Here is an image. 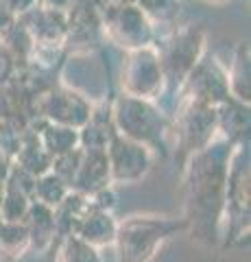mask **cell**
I'll return each mask as SVG.
<instances>
[{
  "instance_id": "cell-1",
  "label": "cell",
  "mask_w": 251,
  "mask_h": 262,
  "mask_svg": "<svg viewBox=\"0 0 251 262\" xmlns=\"http://www.w3.org/2000/svg\"><path fill=\"white\" fill-rule=\"evenodd\" d=\"M236 144L223 138L188 155L184 175V221L192 238L216 247L221 243V225L225 212L230 164Z\"/></svg>"
},
{
  "instance_id": "cell-2",
  "label": "cell",
  "mask_w": 251,
  "mask_h": 262,
  "mask_svg": "<svg viewBox=\"0 0 251 262\" xmlns=\"http://www.w3.org/2000/svg\"><path fill=\"white\" fill-rule=\"evenodd\" d=\"M184 232H188L184 219L159 214L127 216L118 221L111 245L116 249V262H151L168 241Z\"/></svg>"
},
{
  "instance_id": "cell-3",
  "label": "cell",
  "mask_w": 251,
  "mask_h": 262,
  "mask_svg": "<svg viewBox=\"0 0 251 262\" xmlns=\"http://www.w3.org/2000/svg\"><path fill=\"white\" fill-rule=\"evenodd\" d=\"M109 116L118 136L140 142L153 153L166 149V136L171 134L168 120L153 101L120 94L111 103Z\"/></svg>"
},
{
  "instance_id": "cell-4",
  "label": "cell",
  "mask_w": 251,
  "mask_h": 262,
  "mask_svg": "<svg viewBox=\"0 0 251 262\" xmlns=\"http://www.w3.org/2000/svg\"><path fill=\"white\" fill-rule=\"evenodd\" d=\"M249 151L245 144L234 149L227 192H225V212L221 225V241L225 245H234L249 234Z\"/></svg>"
},
{
  "instance_id": "cell-5",
  "label": "cell",
  "mask_w": 251,
  "mask_h": 262,
  "mask_svg": "<svg viewBox=\"0 0 251 262\" xmlns=\"http://www.w3.org/2000/svg\"><path fill=\"white\" fill-rule=\"evenodd\" d=\"M206 31L201 27L188 24L175 31L166 39L162 48H157L162 72H164V85L179 90L197 63L206 57Z\"/></svg>"
},
{
  "instance_id": "cell-6",
  "label": "cell",
  "mask_w": 251,
  "mask_h": 262,
  "mask_svg": "<svg viewBox=\"0 0 251 262\" xmlns=\"http://www.w3.org/2000/svg\"><path fill=\"white\" fill-rule=\"evenodd\" d=\"M103 35L131 53L153 46L155 29L135 3H109L103 11Z\"/></svg>"
},
{
  "instance_id": "cell-7",
  "label": "cell",
  "mask_w": 251,
  "mask_h": 262,
  "mask_svg": "<svg viewBox=\"0 0 251 262\" xmlns=\"http://www.w3.org/2000/svg\"><path fill=\"white\" fill-rule=\"evenodd\" d=\"M31 98L35 103L33 114L39 120L72 127V129H81L92 118V112H94L92 103L83 94L66 85H57V88L51 85L44 92H39Z\"/></svg>"
},
{
  "instance_id": "cell-8",
  "label": "cell",
  "mask_w": 251,
  "mask_h": 262,
  "mask_svg": "<svg viewBox=\"0 0 251 262\" xmlns=\"http://www.w3.org/2000/svg\"><path fill=\"white\" fill-rule=\"evenodd\" d=\"M120 85H123V94L127 96H135L142 101L159 98L166 85L155 44L127 53L123 72H120Z\"/></svg>"
},
{
  "instance_id": "cell-9",
  "label": "cell",
  "mask_w": 251,
  "mask_h": 262,
  "mask_svg": "<svg viewBox=\"0 0 251 262\" xmlns=\"http://www.w3.org/2000/svg\"><path fill=\"white\" fill-rule=\"evenodd\" d=\"M175 144L184 153H197L212 144L218 138V120L216 107L199 105L192 101H181L173 122Z\"/></svg>"
},
{
  "instance_id": "cell-10",
  "label": "cell",
  "mask_w": 251,
  "mask_h": 262,
  "mask_svg": "<svg viewBox=\"0 0 251 262\" xmlns=\"http://www.w3.org/2000/svg\"><path fill=\"white\" fill-rule=\"evenodd\" d=\"M105 155H107L109 164L111 186H129L142 182L149 175L153 160H155V153L151 149L118 134L111 138V142L105 149Z\"/></svg>"
},
{
  "instance_id": "cell-11",
  "label": "cell",
  "mask_w": 251,
  "mask_h": 262,
  "mask_svg": "<svg viewBox=\"0 0 251 262\" xmlns=\"http://www.w3.org/2000/svg\"><path fill=\"white\" fill-rule=\"evenodd\" d=\"M181 101H192L199 105H208V107H218L225 103L230 96L227 88V75H225V66L216 57H203L197 68H194L188 79L184 81L179 88Z\"/></svg>"
},
{
  "instance_id": "cell-12",
  "label": "cell",
  "mask_w": 251,
  "mask_h": 262,
  "mask_svg": "<svg viewBox=\"0 0 251 262\" xmlns=\"http://www.w3.org/2000/svg\"><path fill=\"white\" fill-rule=\"evenodd\" d=\"M20 24L29 31L39 48H63L68 35V13L61 9L39 5L29 13L20 15Z\"/></svg>"
},
{
  "instance_id": "cell-13",
  "label": "cell",
  "mask_w": 251,
  "mask_h": 262,
  "mask_svg": "<svg viewBox=\"0 0 251 262\" xmlns=\"http://www.w3.org/2000/svg\"><path fill=\"white\" fill-rule=\"evenodd\" d=\"M87 199H90V196H87ZM116 229H118V221L114 216V212L96 210L90 201V208L79 219V223L72 229V234L101 251L103 247H111V245H114Z\"/></svg>"
},
{
  "instance_id": "cell-14",
  "label": "cell",
  "mask_w": 251,
  "mask_h": 262,
  "mask_svg": "<svg viewBox=\"0 0 251 262\" xmlns=\"http://www.w3.org/2000/svg\"><path fill=\"white\" fill-rule=\"evenodd\" d=\"M81 164L77 168V175L70 184L72 192H79L83 196H90L99 192L101 188L111 186L109 179V164L105 151H85L81 149Z\"/></svg>"
},
{
  "instance_id": "cell-15",
  "label": "cell",
  "mask_w": 251,
  "mask_h": 262,
  "mask_svg": "<svg viewBox=\"0 0 251 262\" xmlns=\"http://www.w3.org/2000/svg\"><path fill=\"white\" fill-rule=\"evenodd\" d=\"M218 138L232 144H245L249 138V105H242L234 98H227L216 107Z\"/></svg>"
},
{
  "instance_id": "cell-16",
  "label": "cell",
  "mask_w": 251,
  "mask_h": 262,
  "mask_svg": "<svg viewBox=\"0 0 251 262\" xmlns=\"http://www.w3.org/2000/svg\"><path fill=\"white\" fill-rule=\"evenodd\" d=\"M11 164H13L15 168H20L22 173H27V175H31L33 179H37V177H42L46 173H51L53 158L46 153L42 142L37 140L35 131L29 129L27 134L20 138L18 151L13 153Z\"/></svg>"
},
{
  "instance_id": "cell-17",
  "label": "cell",
  "mask_w": 251,
  "mask_h": 262,
  "mask_svg": "<svg viewBox=\"0 0 251 262\" xmlns=\"http://www.w3.org/2000/svg\"><path fill=\"white\" fill-rule=\"evenodd\" d=\"M24 227L29 232V243L33 249L44 251L57 241V229H55V210L33 201L24 216Z\"/></svg>"
},
{
  "instance_id": "cell-18",
  "label": "cell",
  "mask_w": 251,
  "mask_h": 262,
  "mask_svg": "<svg viewBox=\"0 0 251 262\" xmlns=\"http://www.w3.org/2000/svg\"><path fill=\"white\" fill-rule=\"evenodd\" d=\"M230 96L242 105L251 101V66H249V42H240L232 55L230 66H225Z\"/></svg>"
},
{
  "instance_id": "cell-19",
  "label": "cell",
  "mask_w": 251,
  "mask_h": 262,
  "mask_svg": "<svg viewBox=\"0 0 251 262\" xmlns=\"http://www.w3.org/2000/svg\"><path fill=\"white\" fill-rule=\"evenodd\" d=\"M114 136H116V129H114V122H111L109 110L107 114L94 110L92 118L79 129V146L85 151H105Z\"/></svg>"
},
{
  "instance_id": "cell-20",
  "label": "cell",
  "mask_w": 251,
  "mask_h": 262,
  "mask_svg": "<svg viewBox=\"0 0 251 262\" xmlns=\"http://www.w3.org/2000/svg\"><path fill=\"white\" fill-rule=\"evenodd\" d=\"M35 131L37 140L42 142L46 153L51 158H57L68 151L79 149V129L72 127H63V125H53V122H44L39 120V125Z\"/></svg>"
},
{
  "instance_id": "cell-21",
  "label": "cell",
  "mask_w": 251,
  "mask_h": 262,
  "mask_svg": "<svg viewBox=\"0 0 251 262\" xmlns=\"http://www.w3.org/2000/svg\"><path fill=\"white\" fill-rule=\"evenodd\" d=\"M27 249H31V243L24 223H9L0 219V256L5 260H18Z\"/></svg>"
},
{
  "instance_id": "cell-22",
  "label": "cell",
  "mask_w": 251,
  "mask_h": 262,
  "mask_svg": "<svg viewBox=\"0 0 251 262\" xmlns=\"http://www.w3.org/2000/svg\"><path fill=\"white\" fill-rule=\"evenodd\" d=\"M55 262H103L99 249L87 245L75 234H66L57 238L55 249Z\"/></svg>"
},
{
  "instance_id": "cell-23",
  "label": "cell",
  "mask_w": 251,
  "mask_h": 262,
  "mask_svg": "<svg viewBox=\"0 0 251 262\" xmlns=\"http://www.w3.org/2000/svg\"><path fill=\"white\" fill-rule=\"evenodd\" d=\"M68 194H70V186L55 173H46L42 177H37L33 184V201L42 203V206L51 210H57L66 201Z\"/></svg>"
},
{
  "instance_id": "cell-24",
  "label": "cell",
  "mask_w": 251,
  "mask_h": 262,
  "mask_svg": "<svg viewBox=\"0 0 251 262\" xmlns=\"http://www.w3.org/2000/svg\"><path fill=\"white\" fill-rule=\"evenodd\" d=\"M151 22H171L179 13V0H133Z\"/></svg>"
},
{
  "instance_id": "cell-25",
  "label": "cell",
  "mask_w": 251,
  "mask_h": 262,
  "mask_svg": "<svg viewBox=\"0 0 251 262\" xmlns=\"http://www.w3.org/2000/svg\"><path fill=\"white\" fill-rule=\"evenodd\" d=\"M81 146L75 151H68L63 155H57V158H53V166H51V173H55L59 179H63L68 186L72 184V179L77 175V168L81 164Z\"/></svg>"
},
{
  "instance_id": "cell-26",
  "label": "cell",
  "mask_w": 251,
  "mask_h": 262,
  "mask_svg": "<svg viewBox=\"0 0 251 262\" xmlns=\"http://www.w3.org/2000/svg\"><path fill=\"white\" fill-rule=\"evenodd\" d=\"M20 66L18 61L13 59V55L7 51V48L0 44V90L9 88L13 81H15V75H18Z\"/></svg>"
},
{
  "instance_id": "cell-27",
  "label": "cell",
  "mask_w": 251,
  "mask_h": 262,
  "mask_svg": "<svg viewBox=\"0 0 251 262\" xmlns=\"http://www.w3.org/2000/svg\"><path fill=\"white\" fill-rule=\"evenodd\" d=\"M39 5H42V0H0V9L11 13L13 18H20Z\"/></svg>"
},
{
  "instance_id": "cell-28",
  "label": "cell",
  "mask_w": 251,
  "mask_h": 262,
  "mask_svg": "<svg viewBox=\"0 0 251 262\" xmlns=\"http://www.w3.org/2000/svg\"><path fill=\"white\" fill-rule=\"evenodd\" d=\"M15 20H18V18H13L11 13H7V11L0 9V44H3L5 37L9 35V31H11V27L15 24Z\"/></svg>"
},
{
  "instance_id": "cell-29",
  "label": "cell",
  "mask_w": 251,
  "mask_h": 262,
  "mask_svg": "<svg viewBox=\"0 0 251 262\" xmlns=\"http://www.w3.org/2000/svg\"><path fill=\"white\" fill-rule=\"evenodd\" d=\"M9 170H11V160L5 153H0V186H5L7 177H9Z\"/></svg>"
},
{
  "instance_id": "cell-30",
  "label": "cell",
  "mask_w": 251,
  "mask_h": 262,
  "mask_svg": "<svg viewBox=\"0 0 251 262\" xmlns=\"http://www.w3.org/2000/svg\"><path fill=\"white\" fill-rule=\"evenodd\" d=\"M206 3H210V5H221V3H227V0H206Z\"/></svg>"
}]
</instances>
